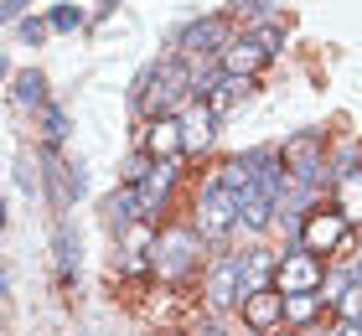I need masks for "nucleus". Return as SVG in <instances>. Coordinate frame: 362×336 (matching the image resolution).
Here are the masks:
<instances>
[{"label":"nucleus","instance_id":"7","mask_svg":"<svg viewBox=\"0 0 362 336\" xmlns=\"http://www.w3.org/2000/svg\"><path fill=\"white\" fill-rule=\"evenodd\" d=\"M202 290H207V306H212V311L243 306V295H238V290H249V274H243V259H218V264L207 269Z\"/></svg>","mask_w":362,"mask_h":336},{"label":"nucleus","instance_id":"21","mask_svg":"<svg viewBox=\"0 0 362 336\" xmlns=\"http://www.w3.org/2000/svg\"><path fill=\"white\" fill-rule=\"evenodd\" d=\"M197 336H223V331H218V326H202V331H197Z\"/></svg>","mask_w":362,"mask_h":336},{"label":"nucleus","instance_id":"12","mask_svg":"<svg viewBox=\"0 0 362 336\" xmlns=\"http://www.w3.org/2000/svg\"><path fill=\"white\" fill-rule=\"evenodd\" d=\"M218 37H223V21L212 16V21H197V26H187L181 31V57H197V52H218Z\"/></svg>","mask_w":362,"mask_h":336},{"label":"nucleus","instance_id":"9","mask_svg":"<svg viewBox=\"0 0 362 336\" xmlns=\"http://www.w3.org/2000/svg\"><path fill=\"white\" fill-rule=\"evenodd\" d=\"M243 321L254 331H274L285 321V290H274V284H259V290L243 295Z\"/></svg>","mask_w":362,"mask_h":336},{"label":"nucleus","instance_id":"15","mask_svg":"<svg viewBox=\"0 0 362 336\" xmlns=\"http://www.w3.org/2000/svg\"><path fill=\"white\" fill-rule=\"evenodd\" d=\"M341 212H347V217H362V171H347V176H341Z\"/></svg>","mask_w":362,"mask_h":336},{"label":"nucleus","instance_id":"5","mask_svg":"<svg viewBox=\"0 0 362 336\" xmlns=\"http://www.w3.org/2000/svg\"><path fill=\"white\" fill-rule=\"evenodd\" d=\"M279 156H285V171L310 187V181L321 176V166H326V134L321 129H300V134H290V140H285Z\"/></svg>","mask_w":362,"mask_h":336},{"label":"nucleus","instance_id":"8","mask_svg":"<svg viewBox=\"0 0 362 336\" xmlns=\"http://www.w3.org/2000/svg\"><path fill=\"white\" fill-rule=\"evenodd\" d=\"M274 52H269V47H264V37H259V31H254V37H238V42H228L223 47V73H233V78H254L259 73V67H264Z\"/></svg>","mask_w":362,"mask_h":336},{"label":"nucleus","instance_id":"6","mask_svg":"<svg viewBox=\"0 0 362 336\" xmlns=\"http://www.w3.org/2000/svg\"><path fill=\"white\" fill-rule=\"evenodd\" d=\"M197 254H202V233H197V228H176V233H166V238L156 243L160 279H181V274L197 264Z\"/></svg>","mask_w":362,"mask_h":336},{"label":"nucleus","instance_id":"17","mask_svg":"<svg viewBox=\"0 0 362 336\" xmlns=\"http://www.w3.org/2000/svg\"><path fill=\"white\" fill-rule=\"evenodd\" d=\"M78 26H83V11L78 6H57L52 11V31H78Z\"/></svg>","mask_w":362,"mask_h":336},{"label":"nucleus","instance_id":"3","mask_svg":"<svg viewBox=\"0 0 362 336\" xmlns=\"http://www.w3.org/2000/svg\"><path fill=\"white\" fill-rule=\"evenodd\" d=\"M274 290L285 295H326V269H321V254H310V248H290L285 259L274 264Z\"/></svg>","mask_w":362,"mask_h":336},{"label":"nucleus","instance_id":"13","mask_svg":"<svg viewBox=\"0 0 362 336\" xmlns=\"http://www.w3.org/2000/svg\"><path fill=\"white\" fill-rule=\"evenodd\" d=\"M212 124H218V109H212L207 98H202L197 109H187V114H181V129H187V150L207 145V140H212Z\"/></svg>","mask_w":362,"mask_h":336},{"label":"nucleus","instance_id":"2","mask_svg":"<svg viewBox=\"0 0 362 336\" xmlns=\"http://www.w3.org/2000/svg\"><path fill=\"white\" fill-rule=\"evenodd\" d=\"M187 93H197V73H192V67L181 62V57H166V62H160L156 73H151V93H145V109H151V114H171Z\"/></svg>","mask_w":362,"mask_h":336},{"label":"nucleus","instance_id":"11","mask_svg":"<svg viewBox=\"0 0 362 336\" xmlns=\"http://www.w3.org/2000/svg\"><path fill=\"white\" fill-rule=\"evenodd\" d=\"M166 192H171V166L166 161H156L151 166V176L135 187V202H140V217H156V207L166 202Z\"/></svg>","mask_w":362,"mask_h":336},{"label":"nucleus","instance_id":"14","mask_svg":"<svg viewBox=\"0 0 362 336\" xmlns=\"http://www.w3.org/2000/svg\"><path fill=\"white\" fill-rule=\"evenodd\" d=\"M321 290L316 295H285V321H295V326H305V321H316V311H321Z\"/></svg>","mask_w":362,"mask_h":336},{"label":"nucleus","instance_id":"16","mask_svg":"<svg viewBox=\"0 0 362 336\" xmlns=\"http://www.w3.org/2000/svg\"><path fill=\"white\" fill-rule=\"evenodd\" d=\"M16 98H21V104H42L47 98V78L42 73H21L16 78Z\"/></svg>","mask_w":362,"mask_h":336},{"label":"nucleus","instance_id":"19","mask_svg":"<svg viewBox=\"0 0 362 336\" xmlns=\"http://www.w3.org/2000/svg\"><path fill=\"white\" fill-rule=\"evenodd\" d=\"M47 26H52V21H26V26H21V37H26V42H42V37H47Z\"/></svg>","mask_w":362,"mask_h":336},{"label":"nucleus","instance_id":"1","mask_svg":"<svg viewBox=\"0 0 362 336\" xmlns=\"http://www.w3.org/2000/svg\"><path fill=\"white\" fill-rule=\"evenodd\" d=\"M233 223H243V187H233L223 171L202 187V197H197V233L202 238H228L233 233Z\"/></svg>","mask_w":362,"mask_h":336},{"label":"nucleus","instance_id":"18","mask_svg":"<svg viewBox=\"0 0 362 336\" xmlns=\"http://www.w3.org/2000/svg\"><path fill=\"white\" fill-rule=\"evenodd\" d=\"M62 134H68V114H62V109H47V140H62Z\"/></svg>","mask_w":362,"mask_h":336},{"label":"nucleus","instance_id":"20","mask_svg":"<svg viewBox=\"0 0 362 336\" xmlns=\"http://www.w3.org/2000/svg\"><path fill=\"white\" fill-rule=\"evenodd\" d=\"M21 11H26V0H6V16H11V21H16Z\"/></svg>","mask_w":362,"mask_h":336},{"label":"nucleus","instance_id":"4","mask_svg":"<svg viewBox=\"0 0 362 336\" xmlns=\"http://www.w3.org/2000/svg\"><path fill=\"white\" fill-rule=\"evenodd\" d=\"M352 238V217L347 212H310L300 223V248H310V254H341Z\"/></svg>","mask_w":362,"mask_h":336},{"label":"nucleus","instance_id":"10","mask_svg":"<svg viewBox=\"0 0 362 336\" xmlns=\"http://www.w3.org/2000/svg\"><path fill=\"white\" fill-rule=\"evenodd\" d=\"M145 150H151L156 161H171V156H181V150H187V129H181L176 114H160V120L151 124V134H145Z\"/></svg>","mask_w":362,"mask_h":336}]
</instances>
